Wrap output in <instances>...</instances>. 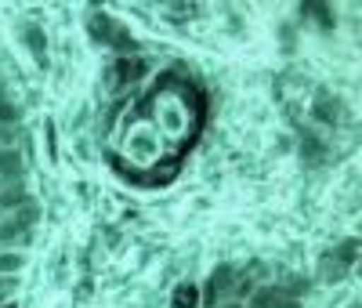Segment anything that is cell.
Masks as SVG:
<instances>
[{
    "mask_svg": "<svg viewBox=\"0 0 362 308\" xmlns=\"http://www.w3.org/2000/svg\"><path fill=\"white\" fill-rule=\"evenodd\" d=\"M25 200H29V189H25V181H18V185H0V210H4V214L18 210V207H22Z\"/></svg>",
    "mask_w": 362,
    "mask_h": 308,
    "instance_id": "cell-6",
    "label": "cell"
},
{
    "mask_svg": "<svg viewBox=\"0 0 362 308\" xmlns=\"http://www.w3.org/2000/svg\"><path fill=\"white\" fill-rule=\"evenodd\" d=\"M218 308H247V301H243V297H225Z\"/></svg>",
    "mask_w": 362,
    "mask_h": 308,
    "instance_id": "cell-11",
    "label": "cell"
},
{
    "mask_svg": "<svg viewBox=\"0 0 362 308\" xmlns=\"http://www.w3.org/2000/svg\"><path fill=\"white\" fill-rule=\"evenodd\" d=\"M22 120H25V109L8 98V95H0V127H8V131H18L22 127Z\"/></svg>",
    "mask_w": 362,
    "mask_h": 308,
    "instance_id": "cell-5",
    "label": "cell"
},
{
    "mask_svg": "<svg viewBox=\"0 0 362 308\" xmlns=\"http://www.w3.org/2000/svg\"><path fill=\"white\" fill-rule=\"evenodd\" d=\"M247 308H283V290H276V287H264Z\"/></svg>",
    "mask_w": 362,
    "mask_h": 308,
    "instance_id": "cell-9",
    "label": "cell"
},
{
    "mask_svg": "<svg viewBox=\"0 0 362 308\" xmlns=\"http://www.w3.org/2000/svg\"><path fill=\"white\" fill-rule=\"evenodd\" d=\"M25 265H29L25 251H0V280H18Z\"/></svg>",
    "mask_w": 362,
    "mask_h": 308,
    "instance_id": "cell-4",
    "label": "cell"
},
{
    "mask_svg": "<svg viewBox=\"0 0 362 308\" xmlns=\"http://www.w3.org/2000/svg\"><path fill=\"white\" fill-rule=\"evenodd\" d=\"M25 152L18 145H0V185H18L25 181Z\"/></svg>",
    "mask_w": 362,
    "mask_h": 308,
    "instance_id": "cell-2",
    "label": "cell"
},
{
    "mask_svg": "<svg viewBox=\"0 0 362 308\" xmlns=\"http://www.w3.org/2000/svg\"><path fill=\"white\" fill-rule=\"evenodd\" d=\"M0 308H22V304H18L15 297H8V301H0Z\"/></svg>",
    "mask_w": 362,
    "mask_h": 308,
    "instance_id": "cell-12",
    "label": "cell"
},
{
    "mask_svg": "<svg viewBox=\"0 0 362 308\" xmlns=\"http://www.w3.org/2000/svg\"><path fill=\"white\" fill-rule=\"evenodd\" d=\"M170 308H199V287L196 283H177L174 297H170Z\"/></svg>",
    "mask_w": 362,
    "mask_h": 308,
    "instance_id": "cell-7",
    "label": "cell"
},
{
    "mask_svg": "<svg viewBox=\"0 0 362 308\" xmlns=\"http://www.w3.org/2000/svg\"><path fill=\"white\" fill-rule=\"evenodd\" d=\"M25 40H29V47H33L37 55H44V40H40V29L37 25H25Z\"/></svg>",
    "mask_w": 362,
    "mask_h": 308,
    "instance_id": "cell-10",
    "label": "cell"
},
{
    "mask_svg": "<svg viewBox=\"0 0 362 308\" xmlns=\"http://www.w3.org/2000/svg\"><path fill=\"white\" fill-rule=\"evenodd\" d=\"M29 236H33V229H22L11 214L0 218V251H25Z\"/></svg>",
    "mask_w": 362,
    "mask_h": 308,
    "instance_id": "cell-3",
    "label": "cell"
},
{
    "mask_svg": "<svg viewBox=\"0 0 362 308\" xmlns=\"http://www.w3.org/2000/svg\"><path fill=\"white\" fill-rule=\"evenodd\" d=\"M11 218H15V222H18L22 229H33V225L40 222V203H37L33 196H29V200H25V203H22L18 210H11Z\"/></svg>",
    "mask_w": 362,
    "mask_h": 308,
    "instance_id": "cell-8",
    "label": "cell"
},
{
    "mask_svg": "<svg viewBox=\"0 0 362 308\" xmlns=\"http://www.w3.org/2000/svg\"><path fill=\"white\" fill-rule=\"evenodd\" d=\"M235 268L232 265H218L214 272H210V280L199 287V308H218L228 294V283H232Z\"/></svg>",
    "mask_w": 362,
    "mask_h": 308,
    "instance_id": "cell-1",
    "label": "cell"
}]
</instances>
